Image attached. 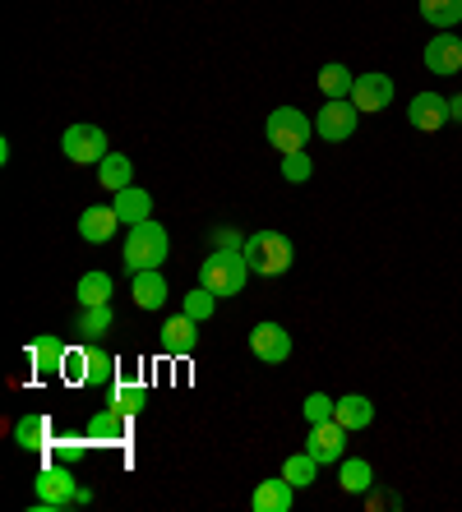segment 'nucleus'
<instances>
[{
  "label": "nucleus",
  "instance_id": "nucleus-9",
  "mask_svg": "<svg viewBox=\"0 0 462 512\" xmlns=\"http://www.w3.org/2000/svg\"><path fill=\"white\" fill-rule=\"evenodd\" d=\"M250 356L264 360V365H287V356H292V333H287L282 323H259V328H250Z\"/></svg>",
  "mask_w": 462,
  "mask_h": 512
},
{
  "label": "nucleus",
  "instance_id": "nucleus-19",
  "mask_svg": "<svg viewBox=\"0 0 462 512\" xmlns=\"http://www.w3.org/2000/svg\"><path fill=\"white\" fill-rule=\"evenodd\" d=\"M130 296H134V305H139V310H162V305H167V277H162L158 268L134 273Z\"/></svg>",
  "mask_w": 462,
  "mask_h": 512
},
{
  "label": "nucleus",
  "instance_id": "nucleus-7",
  "mask_svg": "<svg viewBox=\"0 0 462 512\" xmlns=\"http://www.w3.org/2000/svg\"><path fill=\"white\" fill-rule=\"evenodd\" d=\"M356 120H361V111L352 107V97H324V111L315 116V134L329 143H342L356 134Z\"/></svg>",
  "mask_w": 462,
  "mask_h": 512
},
{
  "label": "nucleus",
  "instance_id": "nucleus-30",
  "mask_svg": "<svg viewBox=\"0 0 462 512\" xmlns=\"http://www.w3.org/2000/svg\"><path fill=\"white\" fill-rule=\"evenodd\" d=\"M111 323H116V310H111V305H84L74 328H79L84 337H102V333L111 328Z\"/></svg>",
  "mask_w": 462,
  "mask_h": 512
},
{
  "label": "nucleus",
  "instance_id": "nucleus-15",
  "mask_svg": "<svg viewBox=\"0 0 462 512\" xmlns=\"http://www.w3.org/2000/svg\"><path fill=\"white\" fill-rule=\"evenodd\" d=\"M292 503H296V485L287 476L259 480L255 494H250V508L255 512H292Z\"/></svg>",
  "mask_w": 462,
  "mask_h": 512
},
{
  "label": "nucleus",
  "instance_id": "nucleus-34",
  "mask_svg": "<svg viewBox=\"0 0 462 512\" xmlns=\"http://www.w3.org/2000/svg\"><path fill=\"white\" fill-rule=\"evenodd\" d=\"M213 305H218V296H213V291H208V286L199 282L195 291L185 296V305H181V310L190 314V319H195V323H204V319H213Z\"/></svg>",
  "mask_w": 462,
  "mask_h": 512
},
{
  "label": "nucleus",
  "instance_id": "nucleus-2",
  "mask_svg": "<svg viewBox=\"0 0 462 512\" xmlns=\"http://www.w3.org/2000/svg\"><path fill=\"white\" fill-rule=\"evenodd\" d=\"M199 282L213 291V296H241L245 282H250V263H245L241 250H213L199 268Z\"/></svg>",
  "mask_w": 462,
  "mask_h": 512
},
{
  "label": "nucleus",
  "instance_id": "nucleus-31",
  "mask_svg": "<svg viewBox=\"0 0 462 512\" xmlns=\"http://www.w3.org/2000/svg\"><path fill=\"white\" fill-rule=\"evenodd\" d=\"M282 476L292 480L296 489H305V485H315L319 480V462L310 453H296V457H287V466H282Z\"/></svg>",
  "mask_w": 462,
  "mask_h": 512
},
{
  "label": "nucleus",
  "instance_id": "nucleus-16",
  "mask_svg": "<svg viewBox=\"0 0 462 512\" xmlns=\"http://www.w3.org/2000/svg\"><path fill=\"white\" fill-rule=\"evenodd\" d=\"M111 208H116V217H121L125 227H139V222L153 217V194L139 190V185H125V190H116Z\"/></svg>",
  "mask_w": 462,
  "mask_h": 512
},
{
  "label": "nucleus",
  "instance_id": "nucleus-14",
  "mask_svg": "<svg viewBox=\"0 0 462 512\" xmlns=\"http://www.w3.org/2000/svg\"><path fill=\"white\" fill-rule=\"evenodd\" d=\"M84 434L93 443H125V439H130V416H125V411H116V406H102V411H93V416H88Z\"/></svg>",
  "mask_w": 462,
  "mask_h": 512
},
{
  "label": "nucleus",
  "instance_id": "nucleus-37",
  "mask_svg": "<svg viewBox=\"0 0 462 512\" xmlns=\"http://www.w3.org/2000/svg\"><path fill=\"white\" fill-rule=\"evenodd\" d=\"M449 116L462 125V97H449Z\"/></svg>",
  "mask_w": 462,
  "mask_h": 512
},
{
  "label": "nucleus",
  "instance_id": "nucleus-28",
  "mask_svg": "<svg viewBox=\"0 0 462 512\" xmlns=\"http://www.w3.org/2000/svg\"><path fill=\"white\" fill-rule=\"evenodd\" d=\"M352 88H356V74L347 65H338V60L319 70V93L324 97H352Z\"/></svg>",
  "mask_w": 462,
  "mask_h": 512
},
{
  "label": "nucleus",
  "instance_id": "nucleus-5",
  "mask_svg": "<svg viewBox=\"0 0 462 512\" xmlns=\"http://www.w3.org/2000/svg\"><path fill=\"white\" fill-rule=\"evenodd\" d=\"M264 134H268V143H273V148H282V153H296V148H305V143H310V134H315V120L305 116V111H296V107H278V111H268Z\"/></svg>",
  "mask_w": 462,
  "mask_h": 512
},
{
  "label": "nucleus",
  "instance_id": "nucleus-24",
  "mask_svg": "<svg viewBox=\"0 0 462 512\" xmlns=\"http://www.w3.org/2000/svg\"><path fill=\"white\" fill-rule=\"evenodd\" d=\"M107 406H116V411H125V416H139V411L148 406V388L144 383L121 379L116 388H107Z\"/></svg>",
  "mask_w": 462,
  "mask_h": 512
},
{
  "label": "nucleus",
  "instance_id": "nucleus-12",
  "mask_svg": "<svg viewBox=\"0 0 462 512\" xmlns=\"http://www.w3.org/2000/svg\"><path fill=\"white\" fill-rule=\"evenodd\" d=\"M426 70L430 74H439V79H449V74H458L462 70V37H453V33H439V37H430L426 42Z\"/></svg>",
  "mask_w": 462,
  "mask_h": 512
},
{
  "label": "nucleus",
  "instance_id": "nucleus-3",
  "mask_svg": "<svg viewBox=\"0 0 462 512\" xmlns=\"http://www.w3.org/2000/svg\"><path fill=\"white\" fill-rule=\"evenodd\" d=\"M33 485H37L33 512H65V508H79V489H84V485H74V466L47 462V466H42V476H37Z\"/></svg>",
  "mask_w": 462,
  "mask_h": 512
},
{
  "label": "nucleus",
  "instance_id": "nucleus-10",
  "mask_svg": "<svg viewBox=\"0 0 462 512\" xmlns=\"http://www.w3.org/2000/svg\"><path fill=\"white\" fill-rule=\"evenodd\" d=\"M393 102V79L389 74H356V88H352V107L361 116H375V111H389Z\"/></svg>",
  "mask_w": 462,
  "mask_h": 512
},
{
  "label": "nucleus",
  "instance_id": "nucleus-32",
  "mask_svg": "<svg viewBox=\"0 0 462 512\" xmlns=\"http://www.w3.org/2000/svg\"><path fill=\"white\" fill-rule=\"evenodd\" d=\"M61 379L70 383V388H79V383H88V346H65Z\"/></svg>",
  "mask_w": 462,
  "mask_h": 512
},
{
  "label": "nucleus",
  "instance_id": "nucleus-33",
  "mask_svg": "<svg viewBox=\"0 0 462 512\" xmlns=\"http://www.w3.org/2000/svg\"><path fill=\"white\" fill-rule=\"evenodd\" d=\"M310 176H315V162H310V153H305V148L282 153V180H287V185H305Z\"/></svg>",
  "mask_w": 462,
  "mask_h": 512
},
{
  "label": "nucleus",
  "instance_id": "nucleus-29",
  "mask_svg": "<svg viewBox=\"0 0 462 512\" xmlns=\"http://www.w3.org/2000/svg\"><path fill=\"white\" fill-rule=\"evenodd\" d=\"M88 448H93V439H70V434H65V439H51V448H47V462H61V466H79L88 457Z\"/></svg>",
  "mask_w": 462,
  "mask_h": 512
},
{
  "label": "nucleus",
  "instance_id": "nucleus-22",
  "mask_svg": "<svg viewBox=\"0 0 462 512\" xmlns=\"http://www.w3.org/2000/svg\"><path fill=\"white\" fill-rule=\"evenodd\" d=\"M121 383V365L111 351L102 346H88V388H116Z\"/></svg>",
  "mask_w": 462,
  "mask_h": 512
},
{
  "label": "nucleus",
  "instance_id": "nucleus-17",
  "mask_svg": "<svg viewBox=\"0 0 462 512\" xmlns=\"http://www.w3.org/2000/svg\"><path fill=\"white\" fill-rule=\"evenodd\" d=\"M199 323L190 319V314H176V319H167L162 323V346H167V356H190L199 346V333H195Z\"/></svg>",
  "mask_w": 462,
  "mask_h": 512
},
{
  "label": "nucleus",
  "instance_id": "nucleus-36",
  "mask_svg": "<svg viewBox=\"0 0 462 512\" xmlns=\"http://www.w3.org/2000/svg\"><path fill=\"white\" fill-rule=\"evenodd\" d=\"M208 240H213V250H245V240L236 236V231H231V227H218V231H213V236H208Z\"/></svg>",
  "mask_w": 462,
  "mask_h": 512
},
{
  "label": "nucleus",
  "instance_id": "nucleus-20",
  "mask_svg": "<svg viewBox=\"0 0 462 512\" xmlns=\"http://www.w3.org/2000/svg\"><path fill=\"white\" fill-rule=\"evenodd\" d=\"M51 439H56V434H51L47 416H24L19 425H14V443H19L24 453H47Z\"/></svg>",
  "mask_w": 462,
  "mask_h": 512
},
{
  "label": "nucleus",
  "instance_id": "nucleus-25",
  "mask_svg": "<svg viewBox=\"0 0 462 512\" xmlns=\"http://www.w3.org/2000/svg\"><path fill=\"white\" fill-rule=\"evenodd\" d=\"M421 19L439 33H449L453 24H462V0H421Z\"/></svg>",
  "mask_w": 462,
  "mask_h": 512
},
{
  "label": "nucleus",
  "instance_id": "nucleus-1",
  "mask_svg": "<svg viewBox=\"0 0 462 512\" xmlns=\"http://www.w3.org/2000/svg\"><path fill=\"white\" fill-rule=\"evenodd\" d=\"M241 254H245V263H250V273H259V277H282L296 259L292 240L282 236V231H250Z\"/></svg>",
  "mask_w": 462,
  "mask_h": 512
},
{
  "label": "nucleus",
  "instance_id": "nucleus-6",
  "mask_svg": "<svg viewBox=\"0 0 462 512\" xmlns=\"http://www.w3.org/2000/svg\"><path fill=\"white\" fill-rule=\"evenodd\" d=\"M61 153L74 167H98L107 157V134H102V125H70L61 134Z\"/></svg>",
  "mask_w": 462,
  "mask_h": 512
},
{
  "label": "nucleus",
  "instance_id": "nucleus-4",
  "mask_svg": "<svg viewBox=\"0 0 462 512\" xmlns=\"http://www.w3.org/2000/svg\"><path fill=\"white\" fill-rule=\"evenodd\" d=\"M167 231L148 217V222H139V227H130V236H125V268L130 273H144V268H162L167 263Z\"/></svg>",
  "mask_w": 462,
  "mask_h": 512
},
{
  "label": "nucleus",
  "instance_id": "nucleus-23",
  "mask_svg": "<svg viewBox=\"0 0 462 512\" xmlns=\"http://www.w3.org/2000/svg\"><path fill=\"white\" fill-rule=\"evenodd\" d=\"M98 185H107L111 194L125 190V185H134V167H130V157L125 153H107L98 162Z\"/></svg>",
  "mask_w": 462,
  "mask_h": 512
},
{
  "label": "nucleus",
  "instance_id": "nucleus-8",
  "mask_svg": "<svg viewBox=\"0 0 462 512\" xmlns=\"http://www.w3.org/2000/svg\"><path fill=\"white\" fill-rule=\"evenodd\" d=\"M347 434L352 429H342L338 420H324V425H310V439H305V453L315 457L319 466H333L347 457Z\"/></svg>",
  "mask_w": 462,
  "mask_h": 512
},
{
  "label": "nucleus",
  "instance_id": "nucleus-27",
  "mask_svg": "<svg viewBox=\"0 0 462 512\" xmlns=\"http://www.w3.org/2000/svg\"><path fill=\"white\" fill-rule=\"evenodd\" d=\"M342 489L347 494H370L375 489V471H370V462H361V457H342Z\"/></svg>",
  "mask_w": 462,
  "mask_h": 512
},
{
  "label": "nucleus",
  "instance_id": "nucleus-18",
  "mask_svg": "<svg viewBox=\"0 0 462 512\" xmlns=\"http://www.w3.org/2000/svg\"><path fill=\"white\" fill-rule=\"evenodd\" d=\"M116 227H121L116 208H84V213H79V236H84L88 245H107V240L116 236Z\"/></svg>",
  "mask_w": 462,
  "mask_h": 512
},
{
  "label": "nucleus",
  "instance_id": "nucleus-21",
  "mask_svg": "<svg viewBox=\"0 0 462 512\" xmlns=\"http://www.w3.org/2000/svg\"><path fill=\"white\" fill-rule=\"evenodd\" d=\"M333 420H338L342 429H365L370 420H375V402L370 397H361V393H352V397H338V411H333Z\"/></svg>",
  "mask_w": 462,
  "mask_h": 512
},
{
  "label": "nucleus",
  "instance_id": "nucleus-26",
  "mask_svg": "<svg viewBox=\"0 0 462 512\" xmlns=\"http://www.w3.org/2000/svg\"><path fill=\"white\" fill-rule=\"evenodd\" d=\"M111 291H116L111 273H84L74 296H79V305H111Z\"/></svg>",
  "mask_w": 462,
  "mask_h": 512
},
{
  "label": "nucleus",
  "instance_id": "nucleus-11",
  "mask_svg": "<svg viewBox=\"0 0 462 512\" xmlns=\"http://www.w3.org/2000/svg\"><path fill=\"white\" fill-rule=\"evenodd\" d=\"M407 120H412V130L421 134H435L449 125V97H439V93H416L412 102H407Z\"/></svg>",
  "mask_w": 462,
  "mask_h": 512
},
{
  "label": "nucleus",
  "instance_id": "nucleus-13",
  "mask_svg": "<svg viewBox=\"0 0 462 512\" xmlns=\"http://www.w3.org/2000/svg\"><path fill=\"white\" fill-rule=\"evenodd\" d=\"M61 360H65V342L56 333L28 342V365H33L37 379H61Z\"/></svg>",
  "mask_w": 462,
  "mask_h": 512
},
{
  "label": "nucleus",
  "instance_id": "nucleus-35",
  "mask_svg": "<svg viewBox=\"0 0 462 512\" xmlns=\"http://www.w3.org/2000/svg\"><path fill=\"white\" fill-rule=\"evenodd\" d=\"M305 420L310 425H324V420H333V411H338V397H329V393H310L305 397Z\"/></svg>",
  "mask_w": 462,
  "mask_h": 512
}]
</instances>
